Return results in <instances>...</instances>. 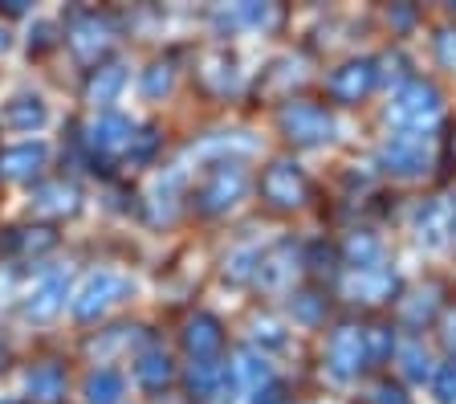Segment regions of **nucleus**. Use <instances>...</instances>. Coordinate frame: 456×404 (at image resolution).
<instances>
[{"label":"nucleus","mask_w":456,"mask_h":404,"mask_svg":"<svg viewBox=\"0 0 456 404\" xmlns=\"http://www.w3.org/2000/svg\"><path fill=\"white\" fill-rule=\"evenodd\" d=\"M126 294H131V282H126L123 274L102 269V274H94V278H86V286L77 290L74 315L82 318V323H94V318H102L114 302H123Z\"/></svg>","instance_id":"1"},{"label":"nucleus","mask_w":456,"mask_h":404,"mask_svg":"<svg viewBox=\"0 0 456 404\" xmlns=\"http://www.w3.org/2000/svg\"><path fill=\"white\" fill-rule=\"evenodd\" d=\"M440 115V95L424 82H408L391 98V123L403 127V131H424V123Z\"/></svg>","instance_id":"2"},{"label":"nucleus","mask_w":456,"mask_h":404,"mask_svg":"<svg viewBox=\"0 0 456 404\" xmlns=\"http://www.w3.org/2000/svg\"><path fill=\"white\" fill-rule=\"evenodd\" d=\"M245 184H248V176H245V168L240 164H216L208 172V180H204V188H200V209L204 212H224V209H232V204L245 196Z\"/></svg>","instance_id":"3"},{"label":"nucleus","mask_w":456,"mask_h":404,"mask_svg":"<svg viewBox=\"0 0 456 404\" xmlns=\"http://www.w3.org/2000/svg\"><path fill=\"white\" fill-rule=\"evenodd\" d=\"M66 41L82 62H98L114 45V29H110V21L98 17V12H82V17H74Z\"/></svg>","instance_id":"4"},{"label":"nucleus","mask_w":456,"mask_h":404,"mask_svg":"<svg viewBox=\"0 0 456 404\" xmlns=\"http://www.w3.org/2000/svg\"><path fill=\"white\" fill-rule=\"evenodd\" d=\"M281 127L289 131V139H297V144H322V139H330V119H326L322 106H314V103L285 106Z\"/></svg>","instance_id":"5"},{"label":"nucleus","mask_w":456,"mask_h":404,"mask_svg":"<svg viewBox=\"0 0 456 404\" xmlns=\"http://www.w3.org/2000/svg\"><path fill=\"white\" fill-rule=\"evenodd\" d=\"M383 160H387L391 172H424L428 168V139L419 131H399L387 139V147H383Z\"/></svg>","instance_id":"6"},{"label":"nucleus","mask_w":456,"mask_h":404,"mask_svg":"<svg viewBox=\"0 0 456 404\" xmlns=\"http://www.w3.org/2000/svg\"><path fill=\"white\" fill-rule=\"evenodd\" d=\"M86 139L102 155H123V152H131V144H134V127H131V119H123V115H98L94 123H90V131H86Z\"/></svg>","instance_id":"7"},{"label":"nucleus","mask_w":456,"mask_h":404,"mask_svg":"<svg viewBox=\"0 0 456 404\" xmlns=\"http://www.w3.org/2000/svg\"><path fill=\"white\" fill-rule=\"evenodd\" d=\"M330 372L338 375V380H351V375H359V367H362V359H367V343H362V331H354V327H342V331H334V339H330Z\"/></svg>","instance_id":"8"},{"label":"nucleus","mask_w":456,"mask_h":404,"mask_svg":"<svg viewBox=\"0 0 456 404\" xmlns=\"http://www.w3.org/2000/svg\"><path fill=\"white\" fill-rule=\"evenodd\" d=\"M66 294H69V278H66V274H45V278L33 286V294H28L25 318H33V323H45V318H53L57 310L66 307Z\"/></svg>","instance_id":"9"},{"label":"nucleus","mask_w":456,"mask_h":404,"mask_svg":"<svg viewBox=\"0 0 456 404\" xmlns=\"http://www.w3.org/2000/svg\"><path fill=\"white\" fill-rule=\"evenodd\" d=\"M261 193H265V201H273L277 209H294L305 196V180L294 164H273L265 172V180H261Z\"/></svg>","instance_id":"10"},{"label":"nucleus","mask_w":456,"mask_h":404,"mask_svg":"<svg viewBox=\"0 0 456 404\" xmlns=\"http://www.w3.org/2000/svg\"><path fill=\"white\" fill-rule=\"evenodd\" d=\"M370 87H375V66H370V62H351V66L334 70L330 82H326V90H330L338 103H359Z\"/></svg>","instance_id":"11"},{"label":"nucleus","mask_w":456,"mask_h":404,"mask_svg":"<svg viewBox=\"0 0 456 404\" xmlns=\"http://www.w3.org/2000/svg\"><path fill=\"white\" fill-rule=\"evenodd\" d=\"M45 144H17L9 152H0V176L4 180H33L45 164Z\"/></svg>","instance_id":"12"},{"label":"nucleus","mask_w":456,"mask_h":404,"mask_svg":"<svg viewBox=\"0 0 456 404\" xmlns=\"http://www.w3.org/2000/svg\"><path fill=\"white\" fill-rule=\"evenodd\" d=\"M346 290L362 302H383L391 290H395V278H391L383 266H367V269H354L351 282H346Z\"/></svg>","instance_id":"13"},{"label":"nucleus","mask_w":456,"mask_h":404,"mask_svg":"<svg viewBox=\"0 0 456 404\" xmlns=\"http://www.w3.org/2000/svg\"><path fill=\"white\" fill-rule=\"evenodd\" d=\"M25 388H28V396H33L37 404H57L61 396H66V372H61L57 364H41V367L28 372Z\"/></svg>","instance_id":"14"},{"label":"nucleus","mask_w":456,"mask_h":404,"mask_svg":"<svg viewBox=\"0 0 456 404\" xmlns=\"http://www.w3.org/2000/svg\"><path fill=\"white\" fill-rule=\"evenodd\" d=\"M183 343H188V351L196 359H212L220 351V323L212 315H196L188 323V331H183Z\"/></svg>","instance_id":"15"},{"label":"nucleus","mask_w":456,"mask_h":404,"mask_svg":"<svg viewBox=\"0 0 456 404\" xmlns=\"http://www.w3.org/2000/svg\"><path fill=\"white\" fill-rule=\"evenodd\" d=\"M33 209H37V212H53V217L74 212L77 209V188H74V184H66V180L37 184V188H33Z\"/></svg>","instance_id":"16"},{"label":"nucleus","mask_w":456,"mask_h":404,"mask_svg":"<svg viewBox=\"0 0 456 404\" xmlns=\"http://www.w3.org/2000/svg\"><path fill=\"white\" fill-rule=\"evenodd\" d=\"M126 87V66H118V62H110V66L94 70V78H90V87H86V103L94 106H110L114 98H118V90Z\"/></svg>","instance_id":"17"},{"label":"nucleus","mask_w":456,"mask_h":404,"mask_svg":"<svg viewBox=\"0 0 456 404\" xmlns=\"http://www.w3.org/2000/svg\"><path fill=\"white\" fill-rule=\"evenodd\" d=\"M0 123L9 127V131H37V127L45 123V106H41L37 98H12Z\"/></svg>","instance_id":"18"},{"label":"nucleus","mask_w":456,"mask_h":404,"mask_svg":"<svg viewBox=\"0 0 456 404\" xmlns=\"http://www.w3.org/2000/svg\"><path fill=\"white\" fill-rule=\"evenodd\" d=\"M82 392H86V404H118L123 400V375L102 367V372H94L86 380Z\"/></svg>","instance_id":"19"},{"label":"nucleus","mask_w":456,"mask_h":404,"mask_svg":"<svg viewBox=\"0 0 456 404\" xmlns=\"http://www.w3.org/2000/svg\"><path fill=\"white\" fill-rule=\"evenodd\" d=\"M134 375H139V384H147V388H163L171 380L167 351H142V356L134 359Z\"/></svg>","instance_id":"20"},{"label":"nucleus","mask_w":456,"mask_h":404,"mask_svg":"<svg viewBox=\"0 0 456 404\" xmlns=\"http://www.w3.org/2000/svg\"><path fill=\"white\" fill-rule=\"evenodd\" d=\"M224 380H228V372L216 364V359H196L191 372H188V384H191V392L196 396H216Z\"/></svg>","instance_id":"21"},{"label":"nucleus","mask_w":456,"mask_h":404,"mask_svg":"<svg viewBox=\"0 0 456 404\" xmlns=\"http://www.w3.org/2000/svg\"><path fill=\"white\" fill-rule=\"evenodd\" d=\"M444 233H452V204H432L419 217V241H444Z\"/></svg>","instance_id":"22"},{"label":"nucleus","mask_w":456,"mask_h":404,"mask_svg":"<svg viewBox=\"0 0 456 404\" xmlns=\"http://www.w3.org/2000/svg\"><path fill=\"white\" fill-rule=\"evenodd\" d=\"M232 375H237L245 388H261L269 380V367H265V359H256L253 351H240L237 364H232Z\"/></svg>","instance_id":"23"},{"label":"nucleus","mask_w":456,"mask_h":404,"mask_svg":"<svg viewBox=\"0 0 456 404\" xmlns=\"http://www.w3.org/2000/svg\"><path fill=\"white\" fill-rule=\"evenodd\" d=\"M399 359H403V375L408 380H428V372H432L428 367V351L419 343H403L399 347Z\"/></svg>","instance_id":"24"},{"label":"nucleus","mask_w":456,"mask_h":404,"mask_svg":"<svg viewBox=\"0 0 456 404\" xmlns=\"http://www.w3.org/2000/svg\"><path fill=\"white\" fill-rule=\"evenodd\" d=\"M171 82H175V74H171V66H151L147 74H142V95L147 98H163L171 90Z\"/></svg>","instance_id":"25"},{"label":"nucleus","mask_w":456,"mask_h":404,"mask_svg":"<svg viewBox=\"0 0 456 404\" xmlns=\"http://www.w3.org/2000/svg\"><path fill=\"white\" fill-rule=\"evenodd\" d=\"M53 233L49 229H20L17 237H12V245H17L20 253H41V250H49V245H53Z\"/></svg>","instance_id":"26"},{"label":"nucleus","mask_w":456,"mask_h":404,"mask_svg":"<svg viewBox=\"0 0 456 404\" xmlns=\"http://www.w3.org/2000/svg\"><path fill=\"white\" fill-rule=\"evenodd\" d=\"M351 258H354V269L375 266V258H379V241H370V237H354V241H351Z\"/></svg>","instance_id":"27"},{"label":"nucleus","mask_w":456,"mask_h":404,"mask_svg":"<svg viewBox=\"0 0 456 404\" xmlns=\"http://www.w3.org/2000/svg\"><path fill=\"white\" fill-rule=\"evenodd\" d=\"M436 396H440L444 404H452V400H456V364H448L444 372L436 375Z\"/></svg>","instance_id":"28"},{"label":"nucleus","mask_w":456,"mask_h":404,"mask_svg":"<svg viewBox=\"0 0 456 404\" xmlns=\"http://www.w3.org/2000/svg\"><path fill=\"white\" fill-rule=\"evenodd\" d=\"M440 58H444L448 66H456V33H444V37H440Z\"/></svg>","instance_id":"29"},{"label":"nucleus","mask_w":456,"mask_h":404,"mask_svg":"<svg viewBox=\"0 0 456 404\" xmlns=\"http://www.w3.org/2000/svg\"><path fill=\"white\" fill-rule=\"evenodd\" d=\"M379 404H403V396L391 392V388H379Z\"/></svg>","instance_id":"30"},{"label":"nucleus","mask_w":456,"mask_h":404,"mask_svg":"<svg viewBox=\"0 0 456 404\" xmlns=\"http://www.w3.org/2000/svg\"><path fill=\"white\" fill-rule=\"evenodd\" d=\"M265 404H281V400H273V396H269V400H265Z\"/></svg>","instance_id":"31"},{"label":"nucleus","mask_w":456,"mask_h":404,"mask_svg":"<svg viewBox=\"0 0 456 404\" xmlns=\"http://www.w3.org/2000/svg\"><path fill=\"white\" fill-rule=\"evenodd\" d=\"M0 49H4V33H0Z\"/></svg>","instance_id":"32"},{"label":"nucleus","mask_w":456,"mask_h":404,"mask_svg":"<svg viewBox=\"0 0 456 404\" xmlns=\"http://www.w3.org/2000/svg\"><path fill=\"white\" fill-rule=\"evenodd\" d=\"M0 404H17V400H0Z\"/></svg>","instance_id":"33"}]
</instances>
